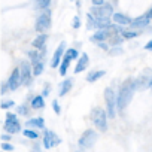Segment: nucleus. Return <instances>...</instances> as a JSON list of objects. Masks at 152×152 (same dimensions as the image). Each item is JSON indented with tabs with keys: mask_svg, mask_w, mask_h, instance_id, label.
Instances as JSON below:
<instances>
[{
	"mask_svg": "<svg viewBox=\"0 0 152 152\" xmlns=\"http://www.w3.org/2000/svg\"><path fill=\"white\" fill-rule=\"evenodd\" d=\"M90 14H91L94 18H97V17H109V18H112V15H113V8H112L110 3H103V5H100V6H94V5H93V8L90 9Z\"/></svg>",
	"mask_w": 152,
	"mask_h": 152,
	"instance_id": "8",
	"label": "nucleus"
},
{
	"mask_svg": "<svg viewBox=\"0 0 152 152\" xmlns=\"http://www.w3.org/2000/svg\"><path fill=\"white\" fill-rule=\"evenodd\" d=\"M136 81L134 79H125L121 87H119V91H118V96H116V109L119 112H122L128 103L131 102L134 93H136Z\"/></svg>",
	"mask_w": 152,
	"mask_h": 152,
	"instance_id": "1",
	"label": "nucleus"
},
{
	"mask_svg": "<svg viewBox=\"0 0 152 152\" xmlns=\"http://www.w3.org/2000/svg\"><path fill=\"white\" fill-rule=\"evenodd\" d=\"M49 93H51V85H49V84H46V85L43 87L42 96H43V97H48V96H49Z\"/></svg>",
	"mask_w": 152,
	"mask_h": 152,
	"instance_id": "37",
	"label": "nucleus"
},
{
	"mask_svg": "<svg viewBox=\"0 0 152 152\" xmlns=\"http://www.w3.org/2000/svg\"><path fill=\"white\" fill-rule=\"evenodd\" d=\"M43 69H45V61L40 60V61H36L34 64H31V72H33V76H40L43 73Z\"/></svg>",
	"mask_w": 152,
	"mask_h": 152,
	"instance_id": "24",
	"label": "nucleus"
},
{
	"mask_svg": "<svg viewBox=\"0 0 152 152\" xmlns=\"http://www.w3.org/2000/svg\"><path fill=\"white\" fill-rule=\"evenodd\" d=\"M30 106H31L34 110L43 109V107H45V100H43V96H34V97H31Z\"/></svg>",
	"mask_w": 152,
	"mask_h": 152,
	"instance_id": "22",
	"label": "nucleus"
},
{
	"mask_svg": "<svg viewBox=\"0 0 152 152\" xmlns=\"http://www.w3.org/2000/svg\"><path fill=\"white\" fill-rule=\"evenodd\" d=\"M5 131L9 133V134H17L21 131V124L18 122V119H14V121H6L5 122Z\"/></svg>",
	"mask_w": 152,
	"mask_h": 152,
	"instance_id": "16",
	"label": "nucleus"
},
{
	"mask_svg": "<svg viewBox=\"0 0 152 152\" xmlns=\"http://www.w3.org/2000/svg\"><path fill=\"white\" fill-rule=\"evenodd\" d=\"M18 115H23V116H28L30 115V107L27 106V104H23V106H20L18 107Z\"/></svg>",
	"mask_w": 152,
	"mask_h": 152,
	"instance_id": "28",
	"label": "nucleus"
},
{
	"mask_svg": "<svg viewBox=\"0 0 152 152\" xmlns=\"http://www.w3.org/2000/svg\"><path fill=\"white\" fill-rule=\"evenodd\" d=\"M107 42H109V46H119V45L124 42V37L121 36V33H116V34H113Z\"/></svg>",
	"mask_w": 152,
	"mask_h": 152,
	"instance_id": "25",
	"label": "nucleus"
},
{
	"mask_svg": "<svg viewBox=\"0 0 152 152\" xmlns=\"http://www.w3.org/2000/svg\"><path fill=\"white\" fill-rule=\"evenodd\" d=\"M91 119L94 122V125L100 130V131H106L107 130V113L104 109L102 107H94L91 110Z\"/></svg>",
	"mask_w": 152,
	"mask_h": 152,
	"instance_id": "3",
	"label": "nucleus"
},
{
	"mask_svg": "<svg viewBox=\"0 0 152 152\" xmlns=\"http://www.w3.org/2000/svg\"><path fill=\"white\" fill-rule=\"evenodd\" d=\"M58 143H61V139L51 130H45L43 128V146L46 149L52 148V146H57Z\"/></svg>",
	"mask_w": 152,
	"mask_h": 152,
	"instance_id": "10",
	"label": "nucleus"
},
{
	"mask_svg": "<svg viewBox=\"0 0 152 152\" xmlns=\"http://www.w3.org/2000/svg\"><path fill=\"white\" fill-rule=\"evenodd\" d=\"M34 3H36V9L37 11H45V9L49 8L51 0H34Z\"/></svg>",
	"mask_w": 152,
	"mask_h": 152,
	"instance_id": "27",
	"label": "nucleus"
},
{
	"mask_svg": "<svg viewBox=\"0 0 152 152\" xmlns=\"http://www.w3.org/2000/svg\"><path fill=\"white\" fill-rule=\"evenodd\" d=\"M20 75H21V85L30 87L33 82V72H31V64L28 61H21Z\"/></svg>",
	"mask_w": 152,
	"mask_h": 152,
	"instance_id": "7",
	"label": "nucleus"
},
{
	"mask_svg": "<svg viewBox=\"0 0 152 152\" xmlns=\"http://www.w3.org/2000/svg\"><path fill=\"white\" fill-rule=\"evenodd\" d=\"M106 75V72L104 70H93V72H90L88 75H87V82H96V81H99L100 78H103V76Z\"/></svg>",
	"mask_w": 152,
	"mask_h": 152,
	"instance_id": "21",
	"label": "nucleus"
},
{
	"mask_svg": "<svg viewBox=\"0 0 152 152\" xmlns=\"http://www.w3.org/2000/svg\"><path fill=\"white\" fill-rule=\"evenodd\" d=\"M145 49H146V51H152V40H149V42L145 45Z\"/></svg>",
	"mask_w": 152,
	"mask_h": 152,
	"instance_id": "42",
	"label": "nucleus"
},
{
	"mask_svg": "<svg viewBox=\"0 0 152 152\" xmlns=\"http://www.w3.org/2000/svg\"><path fill=\"white\" fill-rule=\"evenodd\" d=\"M145 15H146V17H148L149 20H152V8H151V9H149V11H148V12H146Z\"/></svg>",
	"mask_w": 152,
	"mask_h": 152,
	"instance_id": "43",
	"label": "nucleus"
},
{
	"mask_svg": "<svg viewBox=\"0 0 152 152\" xmlns=\"http://www.w3.org/2000/svg\"><path fill=\"white\" fill-rule=\"evenodd\" d=\"M14 106H15V103L12 100H6V102H3L2 104H0L2 109H9V107H14Z\"/></svg>",
	"mask_w": 152,
	"mask_h": 152,
	"instance_id": "32",
	"label": "nucleus"
},
{
	"mask_svg": "<svg viewBox=\"0 0 152 152\" xmlns=\"http://www.w3.org/2000/svg\"><path fill=\"white\" fill-rule=\"evenodd\" d=\"M136 81V88L137 90H146V88H151V84H152V70L146 69Z\"/></svg>",
	"mask_w": 152,
	"mask_h": 152,
	"instance_id": "9",
	"label": "nucleus"
},
{
	"mask_svg": "<svg viewBox=\"0 0 152 152\" xmlns=\"http://www.w3.org/2000/svg\"><path fill=\"white\" fill-rule=\"evenodd\" d=\"M91 2H93V5H94V6H100V5H103V3H104V0H91Z\"/></svg>",
	"mask_w": 152,
	"mask_h": 152,
	"instance_id": "40",
	"label": "nucleus"
},
{
	"mask_svg": "<svg viewBox=\"0 0 152 152\" xmlns=\"http://www.w3.org/2000/svg\"><path fill=\"white\" fill-rule=\"evenodd\" d=\"M88 64H90V58H88V55L84 52V54L78 58V63H76V67H75V73L84 72V70L88 67Z\"/></svg>",
	"mask_w": 152,
	"mask_h": 152,
	"instance_id": "17",
	"label": "nucleus"
},
{
	"mask_svg": "<svg viewBox=\"0 0 152 152\" xmlns=\"http://www.w3.org/2000/svg\"><path fill=\"white\" fill-rule=\"evenodd\" d=\"M24 136L28 137V139H39L37 131H33V130H30V128H26V130H24Z\"/></svg>",
	"mask_w": 152,
	"mask_h": 152,
	"instance_id": "29",
	"label": "nucleus"
},
{
	"mask_svg": "<svg viewBox=\"0 0 152 152\" xmlns=\"http://www.w3.org/2000/svg\"><path fill=\"white\" fill-rule=\"evenodd\" d=\"M104 102H106V109H107V118H115L116 115V96L112 88L104 90Z\"/></svg>",
	"mask_w": 152,
	"mask_h": 152,
	"instance_id": "6",
	"label": "nucleus"
},
{
	"mask_svg": "<svg viewBox=\"0 0 152 152\" xmlns=\"http://www.w3.org/2000/svg\"><path fill=\"white\" fill-rule=\"evenodd\" d=\"M46 42H48V34H46V33H39V34L34 37V40L31 42V45H33L34 49L40 51V49L46 48Z\"/></svg>",
	"mask_w": 152,
	"mask_h": 152,
	"instance_id": "15",
	"label": "nucleus"
},
{
	"mask_svg": "<svg viewBox=\"0 0 152 152\" xmlns=\"http://www.w3.org/2000/svg\"><path fill=\"white\" fill-rule=\"evenodd\" d=\"M149 21L151 20L146 15H143V17H139L136 20H131V23L128 24V27L133 28V30H142V28H145V27L149 26Z\"/></svg>",
	"mask_w": 152,
	"mask_h": 152,
	"instance_id": "14",
	"label": "nucleus"
},
{
	"mask_svg": "<svg viewBox=\"0 0 152 152\" xmlns=\"http://www.w3.org/2000/svg\"><path fill=\"white\" fill-rule=\"evenodd\" d=\"M112 21L118 26H128L131 23V18L124 15V14H113L112 15Z\"/></svg>",
	"mask_w": 152,
	"mask_h": 152,
	"instance_id": "20",
	"label": "nucleus"
},
{
	"mask_svg": "<svg viewBox=\"0 0 152 152\" xmlns=\"http://www.w3.org/2000/svg\"><path fill=\"white\" fill-rule=\"evenodd\" d=\"M36 152H37V151H36Z\"/></svg>",
	"mask_w": 152,
	"mask_h": 152,
	"instance_id": "45",
	"label": "nucleus"
},
{
	"mask_svg": "<svg viewBox=\"0 0 152 152\" xmlns=\"http://www.w3.org/2000/svg\"><path fill=\"white\" fill-rule=\"evenodd\" d=\"M51 28V11L45 9L36 20L34 23V30L37 33H46Z\"/></svg>",
	"mask_w": 152,
	"mask_h": 152,
	"instance_id": "5",
	"label": "nucleus"
},
{
	"mask_svg": "<svg viewBox=\"0 0 152 152\" xmlns=\"http://www.w3.org/2000/svg\"><path fill=\"white\" fill-rule=\"evenodd\" d=\"M14 119H18V118H17V115H15V113L8 112V113H6V121H14Z\"/></svg>",
	"mask_w": 152,
	"mask_h": 152,
	"instance_id": "38",
	"label": "nucleus"
},
{
	"mask_svg": "<svg viewBox=\"0 0 152 152\" xmlns=\"http://www.w3.org/2000/svg\"><path fill=\"white\" fill-rule=\"evenodd\" d=\"M64 51H66V43L61 42L60 46L55 49V52H54V55H52V60H51V67H52V69H57V67L60 66V63H61V60H63V55H64Z\"/></svg>",
	"mask_w": 152,
	"mask_h": 152,
	"instance_id": "13",
	"label": "nucleus"
},
{
	"mask_svg": "<svg viewBox=\"0 0 152 152\" xmlns=\"http://www.w3.org/2000/svg\"><path fill=\"white\" fill-rule=\"evenodd\" d=\"M26 125H27V127H34V128H40V130H43V128H45V121H43L42 116H39V118L28 119V121L26 122Z\"/></svg>",
	"mask_w": 152,
	"mask_h": 152,
	"instance_id": "23",
	"label": "nucleus"
},
{
	"mask_svg": "<svg viewBox=\"0 0 152 152\" xmlns=\"http://www.w3.org/2000/svg\"><path fill=\"white\" fill-rule=\"evenodd\" d=\"M87 28H90V30L94 28V17L90 12L87 14Z\"/></svg>",
	"mask_w": 152,
	"mask_h": 152,
	"instance_id": "30",
	"label": "nucleus"
},
{
	"mask_svg": "<svg viewBox=\"0 0 152 152\" xmlns=\"http://www.w3.org/2000/svg\"><path fill=\"white\" fill-rule=\"evenodd\" d=\"M96 45L99 46V48H102V49H104V51H109V43H106V42H96Z\"/></svg>",
	"mask_w": 152,
	"mask_h": 152,
	"instance_id": "36",
	"label": "nucleus"
},
{
	"mask_svg": "<svg viewBox=\"0 0 152 152\" xmlns=\"http://www.w3.org/2000/svg\"><path fill=\"white\" fill-rule=\"evenodd\" d=\"M142 31H137V30H121V36L124 37V39H134V37H137L139 34H140Z\"/></svg>",
	"mask_w": 152,
	"mask_h": 152,
	"instance_id": "26",
	"label": "nucleus"
},
{
	"mask_svg": "<svg viewBox=\"0 0 152 152\" xmlns=\"http://www.w3.org/2000/svg\"><path fill=\"white\" fill-rule=\"evenodd\" d=\"M2 148H3V151H14V146L9 145V143H3Z\"/></svg>",
	"mask_w": 152,
	"mask_h": 152,
	"instance_id": "39",
	"label": "nucleus"
},
{
	"mask_svg": "<svg viewBox=\"0 0 152 152\" xmlns=\"http://www.w3.org/2000/svg\"><path fill=\"white\" fill-rule=\"evenodd\" d=\"M0 109H2V107H0Z\"/></svg>",
	"mask_w": 152,
	"mask_h": 152,
	"instance_id": "44",
	"label": "nucleus"
},
{
	"mask_svg": "<svg viewBox=\"0 0 152 152\" xmlns=\"http://www.w3.org/2000/svg\"><path fill=\"white\" fill-rule=\"evenodd\" d=\"M8 85L11 91H15L20 85H21V75H20V67H15L8 79Z\"/></svg>",
	"mask_w": 152,
	"mask_h": 152,
	"instance_id": "12",
	"label": "nucleus"
},
{
	"mask_svg": "<svg viewBox=\"0 0 152 152\" xmlns=\"http://www.w3.org/2000/svg\"><path fill=\"white\" fill-rule=\"evenodd\" d=\"M72 88H73V79H72V78H70V79H64V81H61V82H60V91H58V96H60V97L66 96L69 91H72Z\"/></svg>",
	"mask_w": 152,
	"mask_h": 152,
	"instance_id": "18",
	"label": "nucleus"
},
{
	"mask_svg": "<svg viewBox=\"0 0 152 152\" xmlns=\"http://www.w3.org/2000/svg\"><path fill=\"white\" fill-rule=\"evenodd\" d=\"M52 109H54V112H55L57 115H60V113H61V107H60V104H58V102H57V100H54V102H52Z\"/></svg>",
	"mask_w": 152,
	"mask_h": 152,
	"instance_id": "34",
	"label": "nucleus"
},
{
	"mask_svg": "<svg viewBox=\"0 0 152 152\" xmlns=\"http://www.w3.org/2000/svg\"><path fill=\"white\" fill-rule=\"evenodd\" d=\"M96 139H97V134H96L94 130H85L84 134L79 139V145L82 148H91L96 143Z\"/></svg>",
	"mask_w": 152,
	"mask_h": 152,
	"instance_id": "11",
	"label": "nucleus"
},
{
	"mask_svg": "<svg viewBox=\"0 0 152 152\" xmlns=\"http://www.w3.org/2000/svg\"><path fill=\"white\" fill-rule=\"evenodd\" d=\"M121 30H122V27L113 23V24H110V26H107V27H104V28L97 30V31L90 37V40H91V42H107L113 34L121 33Z\"/></svg>",
	"mask_w": 152,
	"mask_h": 152,
	"instance_id": "2",
	"label": "nucleus"
},
{
	"mask_svg": "<svg viewBox=\"0 0 152 152\" xmlns=\"http://www.w3.org/2000/svg\"><path fill=\"white\" fill-rule=\"evenodd\" d=\"M110 24H112V18H109V17H97V18H94V28H97V30L104 28V27H107Z\"/></svg>",
	"mask_w": 152,
	"mask_h": 152,
	"instance_id": "19",
	"label": "nucleus"
},
{
	"mask_svg": "<svg viewBox=\"0 0 152 152\" xmlns=\"http://www.w3.org/2000/svg\"><path fill=\"white\" fill-rule=\"evenodd\" d=\"M72 27H73V28H79V27H81V18H79V17H75V18H73Z\"/></svg>",
	"mask_w": 152,
	"mask_h": 152,
	"instance_id": "33",
	"label": "nucleus"
},
{
	"mask_svg": "<svg viewBox=\"0 0 152 152\" xmlns=\"http://www.w3.org/2000/svg\"><path fill=\"white\" fill-rule=\"evenodd\" d=\"M0 139H3L5 142H9V140H11L12 137H11V136H9V133H8V134H3V136H0Z\"/></svg>",
	"mask_w": 152,
	"mask_h": 152,
	"instance_id": "41",
	"label": "nucleus"
},
{
	"mask_svg": "<svg viewBox=\"0 0 152 152\" xmlns=\"http://www.w3.org/2000/svg\"><path fill=\"white\" fill-rule=\"evenodd\" d=\"M11 90H9V85H8V81L6 82H3L2 84V88H0V93L2 94H6V93H9Z\"/></svg>",
	"mask_w": 152,
	"mask_h": 152,
	"instance_id": "35",
	"label": "nucleus"
},
{
	"mask_svg": "<svg viewBox=\"0 0 152 152\" xmlns=\"http://www.w3.org/2000/svg\"><path fill=\"white\" fill-rule=\"evenodd\" d=\"M78 58H79V51L76 49V48H70V49L64 51L63 60H61V63H60V66H58V67H60V75H61V76H66L70 63H72L73 60H78Z\"/></svg>",
	"mask_w": 152,
	"mask_h": 152,
	"instance_id": "4",
	"label": "nucleus"
},
{
	"mask_svg": "<svg viewBox=\"0 0 152 152\" xmlns=\"http://www.w3.org/2000/svg\"><path fill=\"white\" fill-rule=\"evenodd\" d=\"M109 54H110V55H119V54H122V48H119V46H112V48H109Z\"/></svg>",
	"mask_w": 152,
	"mask_h": 152,
	"instance_id": "31",
	"label": "nucleus"
}]
</instances>
